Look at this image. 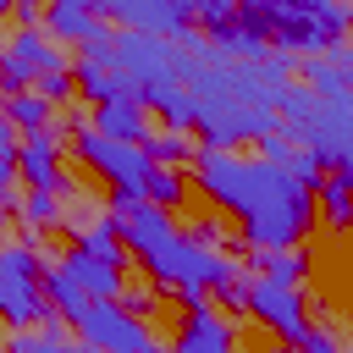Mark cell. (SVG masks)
Returning <instances> with one entry per match:
<instances>
[{
  "instance_id": "obj_1",
  "label": "cell",
  "mask_w": 353,
  "mask_h": 353,
  "mask_svg": "<svg viewBox=\"0 0 353 353\" xmlns=\"http://www.w3.org/2000/svg\"><path fill=\"white\" fill-rule=\"evenodd\" d=\"M188 188L204 193L215 210H226L248 248H298L303 232L314 226L309 193L281 165H265V160L237 154V149H204L199 143Z\"/></svg>"
},
{
  "instance_id": "obj_2",
  "label": "cell",
  "mask_w": 353,
  "mask_h": 353,
  "mask_svg": "<svg viewBox=\"0 0 353 353\" xmlns=\"http://www.w3.org/2000/svg\"><path fill=\"white\" fill-rule=\"evenodd\" d=\"M276 132L292 149H309L325 171L353 160V110L347 94H314L303 83H287L276 94Z\"/></svg>"
},
{
  "instance_id": "obj_3",
  "label": "cell",
  "mask_w": 353,
  "mask_h": 353,
  "mask_svg": "<svg viewBox=\"0 0 353 353\" xmlns=\"http://www.w3.org/2000/svg\"><path fill=\"white\" fill-rule=\"evenodd\" d=\"M44 248L39 237H22V243H0V325L6 331H22V325H39L50 309H44Z\"/></svg>"
},
{
  "instance_id": "obj_4",
  "label": "cell",
  "mask_w": 353,
  "mask_h": 353,
  "mask_svg": "<svg viewBox=\"0 0 353 353\" xmlns=\"http://www.w3.org/2000/svg\"><path fill=\"white\" fill-rule=\"evenodd\" d=\"M66 331L77 336V347H94V353H171V347L149 331V320L127 314L116 298L88 303V309H83Z\"/></svg>"
},
{
  "instance_id": "obj_5",
  "label": "cell",
  "mask_w": 353,
  "mask_h": 353,
  "mask_svg": "<svg viewBox=\"0 0 353 353\" xmlns=\"http://www.w3.org/2000/svg\"><path fill=\"white\" fill-rule=\"evenodd\" d=\"M243 314L259 320L276 342L298 347V336L309 331V303H303V287H287V281H270V276H254L248 270V287H243Z\"/></svg>"
},
{
  "instance_id": "obj_6",
  "label": "cell",
  "mask_w": 353,
  "mask_h": 353,
  "mask_svg": "<svg viewBox=\"0 0 353 353\" xmlns=\"http://www.w3.org/2000/svg\"><path fill=\"white\" fill-rule=\"evenodd\" d=\"M105 66L116 77H127L132 88H149L160 77H176V44L171 39H154V33H110L105 44Z\"/></svg>"
},
{
  "instance_id": "obj_7",
  "label": "cell",
  "mask_w": 353,
  "mask_h": 353,
  "mask_svg": "<svg viewBox=\"0 0 353 353\" xmlns=\"http://www.w3.org/2000/svg\"><path fill=\"white\" fill-rule=\"evenodd\" d=\"M72 154H77L94 176H105L110 188L143 193V176H149V154H143V143H116V138L83 127V132H72Z\"/></svg>"
},
{
  "instance_id": "obj_8",
  "label": "cell",
  "mask_w": 353,
  "mask_h": 353,
  "mask_svg": "<svg viewBox=\"0 0 353 353\" xmlns=\"http://www.w3.org/2000/svg\"><path fill=\"white\" fill-rule=\"evenodd\" d=\"M50 72H66V50L55 39H44L39 28H17L0 44V88L6 94H22V88H33Z\"/></svg>"
},
{
  "instance_id": "obj_9",
  "label": "cell",
  "mask_w": 353,
  "mask_h": 353,
  "mask_svg": "<svg viewBox=\"0 0 353 353\" xmlns=\"http://www.w3.org/2000/svg\"><path fill=\"white\" fill-rule=\"evenodd\" d=\"M99 22H116L127 33H154V39H188L193 17L176 11L171 0H88Z\"/></svg>"
},
{
  "instance_id": "obj_10",
  "label": "cell",
  "mask_w": 353,
  "mask_h": 353,
  "mask_svg": "<svg viewBox=\"0 0 353 353\" xmlns=\"http://www.w3.org/2000/svg\"><path fill=\"white\" fill-rule=\"evenodd\" d=\"M55 265H61V270H66V276L94 298V303H99V298H116V292L127 287V254H121V248L94 254V248H77V243H72Z\"/></svg>"
},
{
  "instance_id": "obj_11",
  "label": "cell",
  "mask_w": 353,
  "mask_h": 353,
  "mask_svg": "<svg viewBox=\"0 0 353 353\" xmlns=\"http://www.w3.org/2000/svg\"><path fill=\"white\" fill-rule=\"evenodd\" d=\"M171 353H237V320L232 314H215L210 298L182 309V325L171 336Z\"/></svg>"
},
{
  "instance_id": "obj_12",
  "label": "cell",
  "mask_w": 353,
  "mask_h": 353,
  "mask_svg": "<svg viewBox=\"0 0 353 353\" xmlns=\"http://www.w3.org/2000/svg\"><path fill=\"white\" fill-rule=\"evenodd\" d=\"M11 165H17V182H28V188H50V193H66L72 188L55 132H28L17 143V154H11Z\"/></svg>"
},
{
  "instance_id": "obj_13",
  "label": "cell",
  "mask_w": 353,
  "mask_h": 353,
  "mask_svg": "<svg viewBox=\"0 0 353 353\" xmlns=\"http://www.w3.org/2000/svg\"><path fill=\"white\" fill-rule=\"evenodd\" d=\"M176 232V215L171 210H154V204H132L121 221H116V243H121V254H154L165 237Z\"/></svg>"
},
{
  "instance_id": "obj_14",
  "label": "cell",
  "mask_w": 353,
  "mask_h": 353,
  "mask_svg": "<svg viewBox=\"0 0 353 353\" xmlns=\"http://www.w3.org/2000/svg\"><path fill=\"white\" fill-rule=\"evenodd\" d=\"M39 33L44 39H55V44H99L105 33H110V22H99L94 11H83V6H44V17H39Z\"/></svg>"
},
{
  "instance_id": "obj_15",
  "label": "cell",
  "mask_w": 353,
  "mask_h": 353,
  "mask_svg": "<svg viewBox=\"0 0 353 353\" xmlns=\"http://www.w3.org/2000/svg\"><path fill=\"white\" fill-rule=\"evenodd\" d=\"M88 127H94V132H105V138H116V143H143V138L154 132V127H149L143 99H105V105H94Z\"/></svg>"
},
{
  "instance_id": "obj_16",
  "label": "cell",
  "mask_w": 353,
  "mask_h": 353,
  "mask_svg": "<svg viewBox=\"0 0 353 353\" xmlns=\"http://www.w3.org/2000/svg\"><path fill=\"white\" fill-rule=\"evenodd\" d=\"M138 99H143V110H149V116H160L171 132H193V121H199V110H193V94H188L176 77H160V83L138 88Z\"/></svg>"
},
{
  "instance_id": "obj_17",
  "label": "cell",
  "mask_w": 353,
  "mask_h": 353,
  "mask_svg": "<svg viewBox=\"0 0 353 353\" xmlns=\"http://www.w3.org/2000/svg\"><path fill=\"white\" fill-rule=\"evenodd\" d=\"M0 353H77V336L66 331V320L44 314L39 325H22V331H6V347Z\"/></svg>"
},
{
  "instance_id": "obj_18",
  "label": "cell",
  "mask_w": 353,
  "mask_h": 353,
  "mask_svg": "<svg viewBox=\"0 0 353 353\" xmlns=\"http://www.w3.org/2000/svg\"><path fill=\"white\" fill-rule=\"evenodd\" d=\"M11 215L33 232V237H50V232H61V221H66V204H61V193H50V188H28L17 204H11Z\"/></svg>"
},
{
  "instance_id": "obj_19",
  "label": "cell",
  "mask_w": 353,
  "mask_h": 353,
  "mask_svg": "<svg viewBox=\"0 0 353 353\" xmlns=\"http://www.w3.org/2000/svg\"><path fill=\"white\" fill-rule=\"evenodd\" d=\"M39 292H44V309H50L55 320H66V325H72V320H77V314L94 303V298H88V292H83V287H77V281H72V276L55 265V259L44 265V281H39Z\"/></svg>"
},
{
  "instance_id": "obj_20",
  "label": "cell",
  "mask_w": 353,
  "mask_h": 353,
  "mask_svg": "<svg viewBox=\"0 0 353 353\" xmlns=\"http://www.w3.org/2000/svg\"><path fill=\"white\" fill-rule=\"evenodd\" d=\"M347 72H353L347 44H336L325 55H303V88H314V94H347Z\"/></svg>"
},
{
  "instance_id": "obj_21",
  "label": "cell",
  "mask_w": 353,
  "mask_h": 353,
  "mask_svg": "<svg viewBox=\"0 0 353 353\" xmlns=\"http://www.w3.org/2000/svg\"><path fill=\"white\" fill-rule=\"evenodd\" d=\"M347 182H353V171L347 165H336V171H325V182L314 188V210H320V221H325V232L331 237H342L347 232Z\"/></svg>"
},
{
  "instance_id": "obj_22",
  "label": "cell",
  "mask_w": 353,
  "mask_h": 353,
  "mask_svg": "<svg viewBox=\"0 0 353 353\" xmlns=\"http://www.w3.org/2000/svg\"><path fill=\"white\" fill-rule=\"evenodd\" d=\"M243 270L270 276V281H287V287H303L309 254H298V248H248V265H243Z\"/></svg>"
},
{
  "instance_id": "obj_23",
  "label": "cell",
  "mask_w": 353,
  "mask_h": 353,
  "mask_svg": "<svg viewBox=\"0 0 353 353\" xmlns=\"http://www.w3.org/2000/svg\"><path fill=\"white\" fill-rule=\"evenodd\" d=\"M0 110H6V121H11L22 138H28V132H55V110H50V105H44L33 88L6 94V99H0ZM55 138H61V132H55Z\"/></svg>"
},
{
  "instance_id": "obj_24",
  "label": "cell",
  "mask_w": 353,
  "mask_h": 353,
  "mask_svg": "<svg viewBox=\"0 0 353 353\" xmlns=\"http://www.w3.org/2000/svg\"><path fill=\"white\" fill-rule=\"evenodd\" d=\"M188 176L182 171H171V165H149V176H143V204H154V210H182L188 204Z\"/></svg>"
},
{
  "instance_id": "obj_25",
  "label": "cell",
  "mask_w": 353,
  "mask_h": 353,
  "mask_svg": "<svg viewBox=\"0 0 353 353\" xmlns=\"http://www.w3.org/2000/svg\"><path fill=\"white\" fill-rule=\"evenodd\" d=\"M143 154H149V165H171V171H182V165H193L199 143H193L188 132L160 127V132H149V138H143Z\"/></svg>"
},
{
  "instance_id": "obj_26",
  "label": "cell",
  "mask_w": 353,
  "mask_h": 353,
  "mask_svg": "<svg viewBox=\"0 0 353 353\" xmlns=\"http://www.w3.org/2000/svg\"><path fill=\"white\" fill-rule=\"evenodd\" d=\"M116 303H121L127 314H138V320H149V314H160V303H165V292H160L154 281H127V287L116 292Z\"/></svg>"
},
{
  "instance_id": "obj_27",
  "label": "cell",
  "mask_w": 353,
  "mask_h": 353,
  "mask_svg": "<svg viewBox=\"0 0 353 353\" xmlns=\"http://www.w3.org/2000/svg\"><path fill=\"white\" fill-rule=\"evenodd\" d=\"M188 232H193V237H199L204 248H215V254H226V259H232V254L243 248V237H237V232H226V226H221V215H204V221H193Z\"/></svg>"
},
{
  "instance_id": "obj_28",
  "label": "cell",
  "mask_w": 353,
  "mask_h": 353,
  "mask_svg": "<svg viewBox=\"0 0 353 353\" xmlns=\"http://www.w3.org/2000/svg\"><path fill=\"white\" fill-rule=\"evenodd\" d=\"M33 94H39L50 110H66V105L77 99V88H72V72H50V77H39V83H33Z\"/></svg>"
},
{
  "instance_id": "obj_29",
  "label": "cell",
  "mask_w": 353,
  "mask_h": 353,
  "mask_svg": "<svg viewBox=\"0 0 353 353\" xmlns=\"http://www.w3.org/2000/svg\"><path fill=\"white\" fill-rule=\"evenodd\" d=\"M292 353H342V342H336V331L331 325H309L303 336H298V347Z\"/></svg>"
},
{
  "instance_id": "obj_30",
  "label": "cell",
  "mask_w": 353,
  "mask_h": 353,
  "mask_svg": "<svg viewBox=\"0 0 353 353\" xmlns=\"http://www.w3.org/2000/svg\"><path fill=\"white\" fill-rule=\"evenodd\" d=\"M11 204H17V165H11V154L0 149V226H6Z\"/></svg>"
},
{
  "instance_id": "obj_31",
  "label": "cell",
  "mask_w": 353,
  "mask_h": 353,
  "mask_svg": "<svg viewBox=\"0 0 353 353\" xmlns=\"http://www.w3.org/2000/svg\"><path fill=\"white\" fill-rule=\"evenodd\" d=\"M11 17L17 28H39V0H11Z\"/></svg>"
},
{
  "instance_id": "obj_32",
  "label": "cell",
  "mask_w": 353,
  "mask_h": 353,
  "mask_svg": "<svg viewBox=\"0 0 353 353\" xmlns=\"http://www.w3.org/2000/svg\"><path fill=\"white\" fill-rule=\"evenodd\" d=\"M17 143H22V132H17V127L6 121V110H0V149H6V154H17Z\"/></svg>"
},
{
  "instance_id": "obj_33",
  "label": "cell",
  "mask_w": 353,
  "mask_h": 353,
  "mask_svg": "<svg viewBox=\"0 0 353 353\" xmlns=\"http://www.w3.org/2000/svg\"><path fill=\"white\" fill-rule=\"evenodd\" d=\"M50 6H83V11H88V0H50Z\"/></svg>"
},
{
  "instance_id": "obj_34",
  "label": "cell",
  "mask_w": 353,
  "mask_h": 353,
  "mask_svg": "<svg viewBox=\"0 0 353 353\" xmlns=\"http://www.w3.org/2000/svg\"><path fill=\"white\" fill-rule=\"evenodd\" d=\"M6 11H11V0H0V17H6Z\"/></svg>"
},
{
  "instance_id": "obj_35",
  "label": "cell",
  "mask_w": 353,
  "mask_h": 353,
  "mask_svg": "<svg viewBox=\"0 0 353 353\" xmlns=\"http://www.w3.org/2000/svg\"><path fill=\"white\" fill-rule=\"evenodd\" d=\"M0 347H6V331H0Z\"/></svg>"
},
{
  "instance_id": "obj_36",
  "label": "cell",
  "mask_w": 353,
  "mask_h": 353,
  "mask_svg": "<svg viewBox=\"0 0 353 353\" xmlns=\"http://www.w3.org/2000/svg\"><path fill=\"white\" fill-rule=\"evenodd\" d=\"M77 353H94V347H77Z\"/></svg>"
},
{
  "instance_id": "obj_37",
  "label": "cell",
  "mask_w": 353,
  "mask_h": 353,
  "mask_svg": "<svg viewBox=\"0 0 353 353\" xmlns=\"http://www.w3.org/2000/svg\"><path fill=\"white\" fill-rule=\"evenodd\" d=\"M276 353H287V347H276Z\"/></svg>"
}]
</instances>
